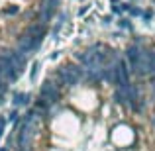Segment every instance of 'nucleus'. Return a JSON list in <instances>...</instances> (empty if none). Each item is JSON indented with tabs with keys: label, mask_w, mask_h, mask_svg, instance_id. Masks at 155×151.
I'll return each instance as SVG.
<instances>
[{
	"label": "nucleus",
	"mask_w": 155,
	"mask_h": 151,
	"mask_svg": "<svg viewBox=\"0 0 155 151\" xmlns=\"http://www.w3.org/2000/svg\"><path fill=\"white\" fill-rule=\"evenodd\" d=\"M4 12H6V14H16V12H18V6H8V8H4Z\"/></svg>",
	"instance_id": "obj_10"
},
{
	"label": "nucleus",
	"mask_w": 155,
	"mask_h": 151,
	"mask_svg": "<svg viewBox=\"0 0 155 151\" xmlns=\"http://www.w3.org/2000/svg\"><path fill=\"white\" fill-rule=\"evenodd\" d=\"M83 77H84V67L73 63V61H67V63H63L55 71L53 79H55V83L59 87L71 88V87H77V84L83 83Z\"/></svg>",
	"instance_id": "obj_1"
},
{
	"label": "nucleus",
	"mask_w": 155,
	"mask_h": 151,
	"mask_svg": "<svg viewBox=\"0 0 155 151\" xmlns=\"http://www.w3.org/2000/svg\"><path fill=\"white\" fill-rule=\"evenodd\" d=\"M30 104V94L28 92H16L14 94V106H28Z\"/></svg>",
	"instance_id": "obj_6"
},
{
	"label": "nucleus",
	"mask_w": 155,
	"mask_h": 151,
	"mask_svg": "<svg viewBox=\"0 0 155 151\" xmlns=\"http://www.w3.org/2000/svg\"><path fill=\"white\" fill-rule=\"evenodd\" d=\"M141 18H143V20H151L153 18V12L151 10H145L143 14H141Z\"/></svg>",
	"instance_id": "obj_11"
},
{
	"label": "nucleus",
	"mask_w": 155,
	"mask_h": 151,
	"mask_svg": "<svg viewBox=\"0 0 155 151\" xmlns=\"http://www.w3.org/2000/svg\"><path fill=\"white\" fill-rule=\"evenodd\" d=\"M4 128H6V120L0 118V137H2V133H4Z\"/></svg>",
	"instance_id": "obj_12"
},
{
	"label": "nucleus",
	"mask_w": 155,
	"mask_h": 151,
	"mask_svg": "<svg viewBox=\"0 0 155 151\" xmlns=\"http://www.w3.org/2000/svg\"><path fill=\"white\" fill-rule=\"evenodd\" d=\"M0 151H6V149H0Z\"/></svg>",
	"instance_id": "obj_17"
},
{
	"label": "nucleus",
	"mask_w": 155,
	"mask_h": 151,
	"mask_svg": "<svg viewBox=\"0 0 155 151\" xmlns=\"http://www.w3.org/2000/svg\"><path fill=\"white\" fill-rule=\"evenodd\" d=\"M153 126H155V116H153Z\"/></svg>",
	"instance_id": "obj_15"
},
{
	"label": "nucleus",
	"mask_w": 155,
	"mask_h": 151,
	"mask_svg": "<svg viewBox=\"0 0 155 151\" xmlns=\"http://www.w3.org/2000/svg\"><path fill=\"white\" fill-rule=\"evenodd\" d=\"M38 22L39 24H43V26H49L51 24V20H53V16H55V10L49 6H45V4H39V10H38Z\"/></svg>",
	"instance_id": "obj_4"
},
{
	"label": "nucleus",
	"mask_w": 155,
	"mask_h": 151,
	"mask_svg": "<svg viewBox=\"0 0 155 151\" xmlns=\"http://www.w3.org/2000/svg\"><path fill=\"white\" fill-rule=\"evenodd\" d=\"M112 2H118V0H112Z\"/></svg>",
	"instance_id": "obj_16"
},
{
	"label": "nucleus",
	"mask_w": 155,
	"mask_h": 151,
	"mask_svg": "<svg viewBox=\"0 0 155 151\" xmlns=\"http://www.w3.org/2000/svg\"><path fill=\"white\" fill-rule=\"evenodd\" d=\"M118 26H120L122 28V30H132V22H130V18L128 20H120V22H118Z\"/></svg>",
	"instance_id": "obj_8"
},
{
	"label": "nucleus",
	"mask_w": 155,
	"mask_h": 151,
	"mask_svg": "<svg viewBox=\"0 0 155 151\" xmlns=\"http://www.w3.org/2000/svg\"><path fill=\"white\" fill-rule=\"evenodd\" d=\"M35 75H38V65L34 63V69H31V73H30V79L34 80V79H35Z\"/></svg>",
	"instance_id": "obj_14"
},
{
	"label": "nucleus",
	"mask_w": 155,
	"mask_h": 151,
	"mask_svg": "<svg viewBox=\"0 0 155 151\" xmlns=\"http://www.w3.org/2000/svg\"><path fill=\"white\" fill-rule=\"evenodd\" d=\"M112 12H114V14H122V12H124V8H122V6H118V4H114Z\"/></svg>",
	"instance_id": "obj_13"
},
{
	"label": "nucleus",
	"mask_w": 155,
	"mask_h": 151,
	"mask_svg": "<svg viewBox=\"0 0 155 151\" xmlns=\"http://www.w3.org/2000/svg\"><path fill=\"white\" fill-rule=\"evenodd\" d=\"M26 31L30 35H34V38H38V39H43L47 35V26H43V24H39V22H34L26 28Z\"/></svg>",
	"instance_id": "obj_5"
},
{
	"label": "nucleus",
	"mask_w": 155,
	"mask_h": 151,
	"mask_svg": "<svg viewBox=\"0 0 155 151\" xmlns=\"http://www.w3.org/2000/svg\"><path fill=\"white\" fill-rule=\"evenodd\" d=\"M128 12H130V16H141V14H143V10H140V8H136L134 4H130Z\"/></svg>",
	"instance_id": "obj_9"
},
{
	"label": "nucleus",
	"mask_w": 155,
	"mask_h": 151,
	"mask_svg": "<svg viewBox=\"0 0 155 151\" xmlns=\"http://www.w3.org/2000/svg\"><path fill=\"white\" fill-rule=\"evenodd\" d=\"M39 96L47 98L51 104H57V102L61 100V87L55 83V79H45L43 80L41 88H39Z\"/></svg>",
	"instance_id": "obj_3"
},
{
	"label": "nucleus",
	"mask_w": 155,
	"mask_h": 151,
	"mask_svg": "<svg viewBox=\"0 0 155 151\" xmlns=\"http://www.w3.org/2000/svg\"><path fill=\"white\" fill-rule=\"evenodd\" d=\"M41 43H43V39H38V38H34V35H30L28 31H24V34H20L18 38H16V49H20L22 53L30 55V53L39 51Z\"/></svg>",
	"instance_id": "obj_2"
},
{
	"label": "nucleus",
	"mask_w": 155,
	"mask_h": 151,
	"mask_svg": "<svg viewBox=\"0 0 155 151\" xmlns=\"http://www.w3.org/2000/svg\"><path fill=\"white\" fill-rule=\"evenodd\" d=\"M41 4H45V6L57 10V8H59V4H61V0H41Z\"/></svg>",
	"instance_id": "obj_7"
}]
</instances>
